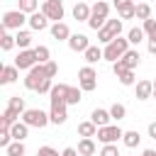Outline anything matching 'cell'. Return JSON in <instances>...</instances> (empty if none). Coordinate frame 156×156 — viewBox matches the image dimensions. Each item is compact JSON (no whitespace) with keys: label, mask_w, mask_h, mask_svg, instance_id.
<instances>
[{"label":"cell","mask_w":156,"mask_h":156,"mask_svg":"<svg viewBox=\"0 0 156 156\" xmlns=\"http://www.w3.org/2000/svg\"><path fill=\"white\" fill-rule=\"evenodd\" d=\"M117 12H119V20H132V17H136V5L134 2H127V5L117 7Z\"/></svg>","instance_id":"25"},{"label":"cell","mask_w":156,"mask_h":156,"mask_svg":"<svg viewBox=\"0 0 156 156\" xmlns=\"http://www.w3.org/2000/svg\"><path fill=\"white\" fill-rule=\"evenodd\" d=\"M78 154L80 156H93L95 154V141L93 139H80L78 141Z\"/></svg>","instance_id":"24"},{"label":"cell","mask_w":156,"mask_h":156,"mask_svg":"<svg viewBox=\"0 0 156 156\" xmlns=\"http://www.w3.org/2000/svg\"><path fill=\"white\" fill-rule=\"evenodd\" d=\"M122 32V20H107L102 29H98V41L102 44H110L112 39H117Z\"/></svg>","instance_id":"5"},{"label":"cell","mask_w":156,"mask_h":156,"mask_svg":"<svg viewBox=\"0 0 156 156\" xmlns=\"http://www.w3.org/2000/svg\"><path fill=\"white\" fill-rule=\"evenodd\" d=\"M90 10H93V7H88L85 2H76V7H73V17H76L78 22H88V20H90Z\"/></svg>","instance_id":"20"},{"label":"cell","mask_w":156,"mask_h":156,"mask_svg":"<svg viewBox=\"0 0 156 156\" xmlns=\"http://www.w3.org/2000/svg\"><path fill=\"white\" fill-rule=\"evenodd\" d=\"M100 58H105L102 51H100L98 46H88V51H85V61H88V63H98Z\"/></svg>","instance_id":"28"},{"label":"cell","mask_w":156,"mask_h":156,"mask_svg":"<svg viewBox=\"0 0 156 156\" xmlns=\"http://www.w3.org/2000/svg\"><path fill=\"white\" fill-rule=\"evenodd\" d=\"M110 115H112V119H124V115H127V107L122 105V102H115L112 107H110Z\"/></svg>","instance_id":"30"},{"label":"cell","mask_w":156,"mask_h":156,"mask_svg":"<svg viewBox=\"0 0 156 156\" xmlns=\"http://www.w3.org/2000/svg\"><path fill=\"white\" fill-rule=\"evenodd\" d=\"M124 136V132L119 129V127H115V124H107V127H98V139L102 141V144H115L117 139H122Z\"/></svg>","instance_id":"9"},{"label":"cell","mask_w":156,"mask_h":156,"mask_svg":"<svg viewBox=\"0 0 156 156\" xmlns=\"http://www.w3.org/2000/svg\"><path fill=\"white\" fill-rule=\"evenodd\" d=\"M10 139H12L10 129H0V146H2V149H7V146H10Z\"/></svg>","instance_id":"39"},{"label":"cell","mask_w":156,"mask_h":156,"mask_svg":"<svg viewBox=\"0 0 156 156\" xmlns=\"http://www.w3.org/2000/svg\"><path fill=\"white\" fill-rule=\"evenodd\" d=\"M110 119H112V115L107 112V110H93V115H90V122L95 124V127H107L110 124Z\"/></svg>","instance_id":"13"},{"label":"cell","mask_w":156,"mask_h":156,"mask_svg":"<svg viewBox=\"0 0 156 156\" xmlns=\"http://www.w3.org/2000/svg\"><path fill=\"white\" fill-rule=\"evenodd\" d=\"M51 37L58 39V41H61V39L68 41V39H71V29H68V24H66V22H54V27H51Z\"/></svg>","instance_id":"15"},{"label":"cell","mask_w":156,"mask_h":156,"mask_svg":"<svg viewBox=\"0 0 156 156\" xmlns=\"http://www.w3.org/2000/svg\"><path fill=\"white\" fill-rule=\"evenodd\" d=\"M127 2H132V0H115V5H117V7H122V5H127Z\"/></svg>","instance_id":"45"},{"label":"cell","mask_w":156,"mask_h":156,"mask_svg":"<svg viewBox=\"0 0 156 156\" xmlns=\"http://www.w3.org/2000/svg\"><path fill=\"white\" fill-rule=\"evenodd\" d=\"M63 100H66V105H78V102H80V90L73 88V85H66V90H63Z\"/></svg>","instance_id":"22"},{"label":"cell","mask_w":156,"mask_h":156,"mask_svg":"<svg viewBox=\"0 0 156 156\" xmlns=\"http://www.w3.org/2000/svg\"><path fill=\"white\" fill-rule=\"evenodd\" d=\"M78 134L83 136V139H93V136H98V127L88 119V122H80L78 124Z\"/></svg>","instance_id":"21"},{"label":"cell","mask_w":156,"mask_h":156,"mask_svg":"<svg viewBox=\"0 0 156 156\" xmlns=\"http://www.w3.org/2000/svg\"><path fill=\"white\" fill-rule=\"evenodd\" d=\"M15 44H17V41H15V37H10L7 32H2V37H0V46H2L5 51H7V49H12Z\"/></svg>","instance_id":"36"},{"label":"cell","mask_w":156,"mask_h":156,"mask_svg":"<svg viewBox=\"0 0 156 156\" xmlns=\"http://www.w3.org/2000/svg\"><path fill=\"white\" fill-rule=\"evenodd\" d=\"M37 156H58V151H56V149H51V146H39Z\"/></svg>","instance_id":"40"},{"label":"cell","mask_w":156,"mask_h":156,"mask_svg":"<svg viewBox=\"0 0 156 156\" xmlns=\"http://www.w3.org/2000/svg\"><path fill=\"white\" fill-rule=\"evenodd\" d=\"M88 46H90V41H88V37L85 34H71V39H68V49L71 51H88Z\"/></svg>","instance_id":"12"},{"label":"cell","mask_w":156,"mask_h":156,"mask_svg":"<svg viewBox=\"0 0 156 156\" xmlns=\"http://www.w3.org/2000/svg\"><path fill=\"white\" fill-rule=\"evenodd\" d=\"M7 110L12 112V115H24V98H20V95H12L10 98V105H7Z\"/></svg>","instance_id":"23"},{"label":"cell","mask_w":156,"mask_h":156,"mask_svg":"<svg viewBox=\"0 0 156 156\" xmlns=\"http://www.w3.org/2000/svg\"><path fill=\"white\" fill-rule=\"evenodd\" d=\"M136 20H141V22L151 20V7H149V2H139V5H136Z\"/></svg>","instance_id":"27"},{"label":"cell","mask_w":156,"mask_h":156,"mask_svg":"<svg viewBox=\"0 0 156 156\" xmlns=\"http://www.w3.org/2000/svg\"><path fill=\"white\" fill-rule=\"evenodd\" d=\"M122 141H124V146H129V149H134V146H139V141H141V136H139V132H124V136H122Z\"/></svg>","instance_id":"26"},{"label":"cell","mask_w":156,"mask_h":156,"mask_svg":"<svg viewBox=\"0 0 156 156\" xmlns=\"http://www.w3.org/2000/svg\"><path fill=\"white\" fill-rule=\"evenodd\" d=\"M129 51V39H122V37H117V39H112L107 46H105V51H102V56L107 58V61H119L124 54Z\"/></svg>","instance_id":"2"},{"label":"cell","mask_w":156,"mask_h":156,"mask_svg":"<svg viewBox=\"0 0 156 156\" xmlns=\"http://www.w3.org/2000/svg\"><path fill=\"white\" fill-rule=\"evenodd\" d=\"M139 2H144V0H139Z\"/></svg>","instance_id":"49"},{"label":"cell","mask_w":156,"mask_h":156,"mask_svg":"<svg viewBox=\"0 0 156 156\" xmlns=\"http://www.w3.org/2000/svg\"><path fill=\"white\" fill-rule=\"evenodd\" d=\"M37 63H39V61H37V54H34V51H29V49L20 51V56L15 58V66H17L20 71H24V68H27V71H32Z\"/></svg>","instance_id":"11"},{"label":"cell","mask_w":156,"mask_h":156,"mask_svg":"<svg viewBox=\"0 0 156 156\" xmlns=\"http://www.w3.org/2000/svg\"><path fill=\"white\" fill-rule=\"evenodd\" d=\"M44 68H46V76H49V78H54V76L58 73V66H56L54 61H49V63H44Z\"/></svg>","instance_id":"41"},{"label":"cell","mask_w":156,"mask_h":156,"mask_svg":"<svg viewBox=\"0 0 156 156\" xmlns=\"http://www.w3.org/2000/svg\"><path fill=\"white\" fill-rule=\"evenodd\" d=\"M154 90H156V80H154Z\"/></svg>","instance_id":"47"},{"label":"cell","mask_w":156,"mask_h":156,"mask_svg":"<svg viewBox=\"0 0 156 156\" xmlns=\"http://www.w3.org/2000/svg\"><path fill=\"white\" fill-rule=\"evenodd\" d=\"M61 156H80V154H78V149L68 146V149H63V154H61Z\"/></svg>","instance_id":"42"},{"label":"cell","mask_w":156,"mask_h":156,"mask_svg":"<svg viewBox=\"0 0 156 156\" xmlns=\"http://www.w3.org/2000/svg\"><path fill=\"white\" fill-rule=\"evenodd\" d=\"M27 132H29V127H27L24 122H15V124L10 127V134H12L15 141H24V139H27Z\"/></svg>","instance_id":"19"},{"label":"cell","mask_w":156,"mask_h":156,"mask_svg":"<svg viewBox=\"0 0 156 156\" xmlns=\"http://www.w3.org/2000/svg\"><path fill=\"white\" fill-rule=\"evenodd\" d=\"M154 98H156V90H154Z\"/></svg>","instance_id":"48"},{"label":"cell","mask_w":156,"mask_h":156,"mask_svg":"<svg viewBox=\"0 0 156 156\" xmlns=\"http://www.w3.org/2000/svg\"><path fill=\"white\" fill-rule=\"evenodd\" d=\"M100 156H119V149L115 144H105L102 151H100Z\"/></svg>","instance_id":"38"},{"label":"cell","mask_w":156,"mask_h":156,"mask_svg":"<svg viewBox=\"0 0 156 156\" xmlns=\"http://www.w3.org/2000/svg\"><path fill=\"white\" fill-rule=\"evenodd\" d=\"M20 10H22L24 15H27V12L34 15V12H37V0H20Z\"/></svg>","instance_id":"34"},{"label":"cell","mask_w":156,"mask_h":156,"mask_svg":"<svg viewBox=\"0 0 156 156\" xmlns=\"http://www.w3.org/2000/svg\"><path fill=\"white\" fill-rule=\"evenodd\" d=\"M44 2H46V0H44Z\"/></svg>","instance_id":"50"},{"label":"cell","mask_w":156,"mask_h":156,"mask_svg":"<svg viewBox=\"0 0 156 156\" xmlns=\"http://www.w3.org/2000/svg\"><path fill=\"white\" fill-rule=\"evenodd\" d=\"M127 39H129V44H139V41L144 39V29L132 27V29H129V34H127Z\"/></svg>","instance_id":"32"},{"label":"cell","mask_w":156,"mask_h":156,"mask_svg":"<svg viewBox=\"0 0 156 156\" xmlns=\"http://www.w3.org/2000/svg\"><path fill=\"white\" fill-rule=\"evenodd\" d=\"M24 22H29V20L24 17L22 10H10V12L2 15V27H5V29H20Z\"/></svg>","instance_id":"8"},{"label":"cell","mask_w":156,"mask_h":156,"mask_svg":"<svg viewBox=\"0 0 156 156\" xmlns=\"http://www.w3.org/2000/svg\"><path fill=\"white\" fill-rule=\"evenodd\" d=\"M46 80H51L49 76H46V68H44V63H37L32 71H27V78H24V88L27 90H41V85L46 83Z\"/></svg>","instance_id":"1"},{"label":"cell","mask_w":156,"mask_h":156,"mask_svg":"<svg viewBox=\"0 0 156 156\" xmlns=\"http://www.w3.org/2000/svg\"><path fill=\"white\" fill-rule=\"evenodd\" d=\"M141 156H156V151H154V149H146V151H144Z\"/></svg>","instance_id":"46"},{"label":"cell","mask_w":156,"mask_h":156,"mask_svg":"<svg viewBox=\"0 0 156 156\" xmlns=\"http://www.w3.org/2000/svg\"><path fill=\"white\" fill-rule=\"evenodd\" d=\"M49 100H51V112H49L51 122H54V124H63V122L68 119L66 100H63V98H56V95H49Z\"/></svg>","instance_id":"6"},{"label":"cell","mask_w":156,"mask_h":156,"mask_svg":"<svg viewBox=\"0 0 156 156\" xmlns=\"http://www.w3.org/2000/svg\"><path fill=\"white\" fill-rule=\"evenodd\" d=\"M149 136H151V139H156V122H151V124H149Z\"/></svg>","instance_id":"44"},{"label":"cell","mask_w":156,"mask_h":156,"mask_svg":"<svg viewBox=\"0 0 156 156\" xmlns=\"http://www.w3.org/2000/svg\"><path fill=\"white\" fill-rule=\"evenodd\" d=\"M78 85H80V90H95V85H98V73H95V68L93 66H83L80 71H78Z\"/></svg>","instance_id":"7"},{"label":"cell","mask_w":156,"mask_h":156,"mask_svg":"<svg viewBox=\"0 0 156 156\" xmlns=\"http://www.w3.org/2000/svg\"><path fill=\"white\" fill-rule=\"evenodd\" d=\"M151 93H154L151 80H139L136 83V100H146V98H151Z\"/></svg>","instance_id":"18"},{"label":"cell","mask_w":156,"mask_h":156,"mask_svg":"<svg viewBox=\"0 0 156 156\" xmlns=\"http://www.w3.org/2000/svg\"><path fill=\"white\" fill-rule=\"evenodd\" d=\"M107 12H110V5H107L105 0H98V2L93 5V10H90L88 27H93V29H102L105 22H107Z\"/></svg>","instance_id":"3"},{"label":"cell","mask_w":156,"mask_h":156,"mask_svg":"<svg viewBox=\"0 0 156 156\" xmlns=\"http://www.w3.org/2000/svg\"><path fill=\"white\" fill-rule=\"evenodd\" d=\"M144 34L149 39H156V20H146L144 22Z\"/></svg>","instance_id":"35"},{"label":"cell","mask_w":156,"mask_h":156,"mask_svg":"<svg viewBox=\"0 0 156 156\" xmlns=\"http://www.w3.org/2000/svg\"><path fill=\"white\" fill-rule=\"evenodd\" d=\"M17 66H2V71H0V83L2 85H10V83H15V78H17Z\"/></svg>","instance_id":"17"},{"label":"cell","mask_w":156,"mask_h":156,"mask_svg":"<svg viewBox=\"0 0 156 156\" xmlns=\"http://www.w3.org/2000/svg\"><path fill=\"white\" fill-rule=\"evenodd\" d=\"M139 58H141V56H139V51H136V49H129V51H127V54H124V56H122L119 61L124 63V68L134 71V68L139 66Z\"/></svg>","instance_id":"16"},{"label":"cell","mask_w":156,"mask_h":156,"mask_svg":"<svg viewBox=\"0 0 156 156\" xmlns=\"http://www.w3.org/2000/svg\"><path fill=\"white\" fill-rule=\"evenodd\" d=\"M29 27L37 29V32H41V29L49 27V17L44 12H34V15H29Z\"/></svg>","instance_id":"14"},{"label":"cell","mask_w":156,"mask_h":156,"mask_svg":"<svg viewBox=\"0 0 156 156\" xmlns=\"http://www.w3.org/2000/svg\"><path fill=\"white\" fill-rule=\"evenodd\" d=\"M22 122H24L27 127H37V129H41V127H46V124L51 122V117H49L44 110H37V107H32V110H24V115H22Z\"/></svg>","instance_id":"4"},{"label":"cell","mask_w":156,"mask_h":156,"mask_svg":"<svg viewBox=\"0 0 156 156\" xmlns=\"http://www.w3.org/2000/svg\"><path fill=\"white\" fill-rule=\"evenodd\" d=\"M34 54H37V61H39V63H49V61H51V58H49L51 54H49V49H46V46H37V49H34Z\"/></svg>","instance_id":"33"},{"label":"cell","mask_w":156,"mask_h":156,"mask_svg":"<svg viewBox=\"0 0 156 156\" xmlns=\"http://www.w3.org/2000/svg\"><path fill=\"white\" fill-rule=\"evenodd\" d=\"M15 41H17V46L24 51L29 44H32V34L29 32H17V37H15Z\"/></svg>","instance_id":"29"},{"label":"cell","mask_w":156,"mask_h":156,"mask_svg":"<svg viewBox=\"0 0 156 156\" xmlns=\"http://www.w3.org/2000/svg\"><path fill=\"white\" fill-rule=\"evenodd\" d=\"M41 12H44L49 20L61 22V20H63V2H61V0H46L44 7H41Z\"/></svg>","instance_id":"10"},{"label":"cell","mask_w":156,"mask_h":156,"mask_svg":"<svg viewBox=\"0 0 156 156\" xmlns=\"http://www.w3.org/2000/svg\"><path fill=\"white\" fill-rule=\"evenodd\" d=\"M5 151H7V156H24V144L22 141H12Z\"/></svg>","instance_id":"31"},{"label":"cell","mask_w":156,"mask_h":156,"mask_svg":"<svg viewBox=\"0 0 156 156\" xmlns=\"http://www.w3.org/2000/svg\"><path fill=\"white\" fill-rule=\"evenodd\" d=\"M149 54L156 56V39H149Z\"/></svg>","instance_id":"43"},{"label":"cell","mask_w":156,"mask_h":156,"mask_svg":"<svg viewBox=\"0 0 156 156\" xmlns=\"http://www.w3.org/2000/svg\"><path fill=\"white\" fill-rule=\"evenodd\" d=\"M134 80H136V78H134V71H124V73L119 76V83H122V85H134Z\"/></svg>","instance_id":"37"}]
</instances>
